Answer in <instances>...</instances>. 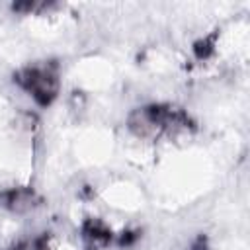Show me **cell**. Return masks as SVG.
<instances>
[{
  "mask_svg": "<svg viewBox=\"0 0 250 250\" xmlns=\"http://www.w3.org/2000/svg\"><path fill=\"white\" fill-rule=\"evenodd\" d=\"M12 250H47V242L45 238H29V240L16 244Z\"/></svg>",
  "mask_w": 250,
  "mask_h": 250,
  "instance_id": "3",
  "label": "cell"
},
{
  "mask_svg": "<svg viewBox=\"0 0 250 250\" xmlns=\"http://www.w3.org/2000/svg\"><path fill=\"white\" fill-rule=\"evenodd\" d=\"M16 80L41 105H49L59 94V66L55 62L25 66Z\"/></svg>",
  "mask_w": 250,
  "mask_h": 250,
  "instance_id": "1",
  "label": "cell"
},
{
  "mask_svg": "<svg viewBox=\"0 0 250 250\" xmlns=\"http://www.w3.org/2000/svg\"><path fill=\"white\" fill-rule=\"evenodd\" d=\"M37 203H39V197L31 188H12L0 193V205L14 213L31 211Z\"/></svg>",
  "mask_w": 250,
  "mask_h": 250,
  "instance_id": "2",
  "label": "cell"
}]
</instances>
